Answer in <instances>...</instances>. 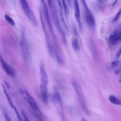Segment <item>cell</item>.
<instances>
[{
    "mask_svg": "<svg viewBox=\"0 0 121 121\" xmlns=\"http://www.w3.org/2000/svg\"><path fill=\"white\" fill-rule=\"evenodd\" d=\"M53 90L52 101L59 115L64 120L65 117L61 97L58 89L55 86H53Z\"/></svg>",
    "mask_w": 121,
    "mask_h": 121,
    "instance_id": "6da1fadb",
    "label": "cell"
},
{
    "mask_svg": "<svg viewBox=\"0 0 121 121\" xmlns=\"http://www.w3.org/2000/svg\"><path fill=\"white\" fill-rule=\"evenodd\" d=\"M23 9L32 25L37 27L39 25L37 19L26 0H20Z\"/></svg>",
    "mask_w": 121,
    "mask_h": 121,
    "instance_id": "7a4b0ae2",
    "label": "cell"
},
{
    "mask_svg": "<svg viewBox=\"0 0 121 121\" xmlns=\"http://www.w3.org/2000/svg\"><path fill=\"white\" fill-rule=\"evenodd\" d=\"M39 14L42 26L45 36L47 49L49 55L51 57H52L54 54L53 46L51 41L49 34L46 28L43 13L40 12L39 13Z\"/></svg>",
    "mask_w": 121,
    "mask_h": 121,
    "instance_id": "3957f363",
    "label": "cell"
},
{
    "mask_svg": "<svg viewBox=\"0 0 121 121\" xmlns=\"http://www.w3.org/2000/svg\"><path fill=\"white\" fill-rule=\"evenodd\" d=\"M20 93L25 96V98L33 110L35 116H39L42 114L35 101L25 90L22 89Z\"/></svg>",
    "mask_w": 121,
    "mask_h": 121,
    "instance_id": "277c9868",
    "label": "cell"
},
{
    "mask_svg": "<svg viewBox=\"0 0 121 121\" xmlns=\"http://www.w3.org/2000/svg\"><path fill=\"white\" fill-rule=\"evenodd\" d=\"M55 1L58 14L61 25L64 30H67L68 27L65 19L64 14L62 2L60 0H55Z\"/></svg>",
    "mask_w": 121,
    "mask_h": 121,
    "instance_id": "5b68a950",
    "label": "cell"
},
{
    "mask_svg": "<svg viewBox=\"0 0 121 121\" xmlns=\"http://www.w3.org/2000/svg\"><path fill=\"white\" fill-rule=\"evenodd\" d=\"M121 39V27L120 25L116 27L113 33L109 36V42L111 45H115L120 41Z\"/></svg>",
    "mask_w": 121,
    "mask_h": 121,
    "instance_id": "8992f818",
    "label": "cell"
},
{
    "mask_svg": "<svg viewBox=\"0 0 121 121\" xmlns=\"http://www.w3.org/2000/svg\"><path fill=\"white\" fill-rule=\"evenodd\" d=\"M73 83L83 109L86 114L88 115H89L90 113L86 105L80 87L78 84L75 82H73Z\"/></svg>",
    "mask_w": 121,
    "mask_h": 121,
    "instance_id": "52a82bcc",
    "label": "cell"
},
{
    "mask_svg": "<svg viewBox=\"0 0 121 121\" xmlns=\"http://www.w3.org/2000/svg\"><path fill=\"white\" fill-rule=\"evenodd\" d=\"M42 6V9L43 16L46 22L49 30H52L48 7L45 0H40Z\"/></svg>",
    "mask_w": 121,
    "mask_h": 121,
    "instance_id": "ba28073f",
    "label": "cell"
},
{
    "mask_svg": "<svg viewBox=\"0 0 121 121\" xmlns=\"http://www.w3.org/2000/svg\"><path fill=\"white\" fill-rule=\"evenodd\" d=\"M74 9V15L78 23L79 29L81 33H83L82 26L80 22V14L79 4L78 0H73Z\"/></svg>",
    "mask_w": 121,
    "mask_h": 121,
    "instance_id": "9c48e42d",
    "label": "cell"
},
{
    "mask_svg": "<svg viewBox=\"0 0 121 121\" xmlns=\"http://www.w3.org/2000/svg\"><path fill=\"white\" fill-rule=\"evenodd\" d=\"M40 76L41 83L48 85V78L44 67L43 61L41 60L40 64Z\"/></svg>",
    "mask_w": 121,
    "mask_h": 121,
    "instance_id": "30bf717a",
    "label": "cell"
},
{
    "mask_svg": "<svg viewBox=\"0 0 121 121\" xmlns=\"http://www.w3.org/2000/svg\"><path fill=\"white\" fill-rule=\"evenodd\" d=\"M0 60L2 68L7 74L13 77L15 76L16 73L13 68L5 62L1 57H0Z\"/></svg>",
    "mask_w": 121,
    "mask_h": 121,
    "instance_id": "8fae6325",
    "label": "cell"
},
{
    "mask_svg": "<svg viewBox=\"0 0 121 121\" xmlns=\"http://www.w3.org/2000/svg\"><path fill=\"white\" fill-rule=\"evenodd\" d=\"M41 95L42 100L45 104H48V85L41 83L40 86Z\"/></svg>",
    "mask_w": 121,
    "mask_h": 121,
    "instance_id": "7c38bea8",
    "label": "cell"
},
{
    "mask_svg": "<svg viewBox=\"0 0 121 121\" xmlns=\"http://www.w3.org/2000/svg\"><path fill=\"white\" fill-rule=\"evenodd\" d=\"M85 14L87 23L91 28L94 30L96 26V22L95 17L92 13L88 12Z\"/></svg>",
    "mask_w": 121,
    "mask_h": 121,
    "instance_id": "4fadbf2b",
    "label": "cell"
},
{
    "mask_svg": "<svg viewBox=\"0 0 121 121\" xmlns=\"http://www.w3.org/2000/svg\"><path fill=\"white\" fill-rule=\"evenodd\" d=\"M90 46L93 58L95 61L97 59V55L96 47L93 40L91 38L89 40Z\"/></svg>",
    "mask_w": 121,
    "mask_h": 121,
    "instance_id": "5bb4252c",
    "label": "cell"
},
{
    "mask_svg": "<svg viewBox=\"0 0 121 121\" xmlns=\"http://www.w3.org/2000/svg\"><path fill=\"white\" fill-rule=\"evenodd\" d=\"M1 84L9 104L12 108L13 109L15 107L14 105L12 100L7 91L5 86L3 84L1 83Z\"/></svg>",
    "mask_w": 121,
    "mask_h": 121,
    "instance_id": "9a60e30c",
    "label": "cell"
},
{
    "mask_svg": "<svg viewBox=\"0 0 121 121\" xmlns=\"http://www.w3.org/2000/svg\"><path fill=\"white\" fill-rule=\"evenodd\" d=\"M72 45L74 50L76 52L78 51L79 49L78 40L76 38H73L72 41Z\"/></svg>",
    "mask_w": 121,
    "mask_h": 121,
    "instance_id": "2e32d148",
    "label": "cell"
},
{
    "mask_svg": "<svg viewBox=\"0 0 121 121\" xmlns=\"http://www.w3.org/2000/svg\"><path fill=\"white\" fill-rule=\"evenodd\" d=\"M109 100L110 102L112 104L117 105H121V100L113 95H112L110 96Z\"/></svg>",
    "mask_w": 121,
    "mask_h": 121,
    "instance_id": "e0dca14e",
    "label": "cell"
},
{
    "mask_svg": "<svg viewBox=\"0 0 121 121\" xmlns=\"http://www.w3.org/2000/svg\"><path fill=\"white\" fill-rule=\"evenodd\" d=\"M0 107L6 120V121H11V120L7 111L4 106L2 105H1Z\"/></svg>",
    "mask_w": 121,
    "mask_h": 121,
    "instance_id": "ac0fdd59",
    "label": "cell"
},
{
    "mask_svg": "<svg viewBox=\"0 0 121 121\" xmlns=\"http://www.w3.org/2000/svg\"><path fill=\"white\" fill-rule=\"evenodd\" d=\"M5 17L6 20L9 24L12 26L15 25V23L14 21L10 17L7 15H5Z\"/></svg>",
    "mask_w": 121,
    "mask_h": 121,
    "instance_id": "d6986e66",
    "label": "cell"
},
{
    "mask_svg": "<svg viewBox=\"0 0 121 121\" xmlns=\"http://www.w3.org/2000/svg\"><path fill=\"white\" fill-rule=\"evenodd\" d=\"M121 14V9H120L113 17V21L115 22L120 17Z\"/></svg>",
    "mask_w": 121,
    "mask_h": 121,
    "instance_id": "ffe728a7",
    "label": "cell"
},
{
    "mask_svg": "<svg viewBox=\"0 0 121 121\" xmlns=\"http://www.w3.org/2000/svg\"><path fill=\"white\" fill-rule=\"evenodd\" d=\"M120 61L119 60H116L113 61L111 64V67L112 68H114L117 66L119 64Z\"/></svg>",
    "mask_w": 121,
    "mask_h": 121,
    "instance_id": "44dd1931",
    "label": "cell"
},
{
    "mask_svg": "<svg viewBox=\"0 0 121 121\" xmlns=\"http://www.w3.org/2000/svg\"><path fill=\"white\" fill-rule=\"evenodd\" d=\"M72 28L73 33L74 35L76 36H78V32L76 26L74 24H72Z\"/></svg>",
    "mask_w": 121,
    "mask_h": 121,
    "instance_id": "7402d4cb",
    "label": "cell"
},
{
    "mask_svg": "<svg viewBox=\"0 0 121 121\" xmlns=\"http://www.w3.org/2000/svg\"><path fill=\"white\" fill-rule=\"evenodd\" d=\"M13 109L15 112L17 117L18 120L20 121H22V118L20 115L17 109L15 107Z\"/></svg>",
    "mask_w": 121,
    "mask_h": 121,
    "instance_id": "603a6c76",
    "label": "cell"
},
{
    "mask_svg": "<svg viewBox=\"0 0 121 121\" xmlns=\"http://www.w3.org/2000/svg\"><path fill=\"white\" fill-rule=\"evenodd\" d=\"M121 48L120 47L118 49L116 54V57L117 59L119 58L121 55Z\"/></svg>",
    "mask_w": 121,
    "mask_h": 121,
    "instance_id": "cb8c5ba5",
    "label": "cell"
},
{
    "mask_svg": "<svg viewBox=\"0 0 121 121\" xmlns=\"http://www.w3.org/2000/svg\"><path fill=\"white\" fill-rule=\"evenodd\" d=\"M49 8H50L55 3L54 0H47Z\"/></svg>",
    "mask_w": 121,
    "mask_h": 121,
    "instance_id": "d4e9b609",
    "label": "cell"
},
{
    "mask_svg": "<svg viewBox=\"0 0 121 121\" xmlns=\"http://www.w3.org/2000/svg\"><path fill=\"white\" fill-rule=\"evenodd\" d=\"M121 72V67H118L114 71V73L116 75L119 74Z\"/></svg>",
    "mask_w": 121,
    "mask_h": 121,
    "instance_id": "484cf974",
    "label": "cell"
},
{
    "mask_svg": "<svg viewBox=\"0 0 121 121\" xmlns=\"http://www.w3.org/2000/svg\"><path fill=\"white\" fill-rule=\"evenodd\" d=\"M4 82L6 87L8 89H9L11 87V86L9 83L7 81L4 80Z\"/></svg>",
    "mask_w": 121,
    "mask_h": 121,
    "instance_id": "4316f807",
    "label": "cell"
},
{
    "mask_svg": "<svg viewBox=\"0 0 121 121\" xmlns=\"http://www.w3.org/2000/svg\"><path fill=\"white\" fill-rule=\"evenodd\" d=\"M62 2H67L68 4L70 6H71V0H62Z\"/></svg>",
    "mask_w": 121,
    "mask_h": 121,
    "instance_id": "83f0119b",
    "label": "cell"
},
{
    "mask_svg": "<svg viewBox=\"0 0 121 121\" xmlns=\"http://www.w3.org/2000/svg\"><path fill=\"white\" fill-rule=\"evenodd\" d=\"M22 115L26 121H28V119L26 116L24 111L22 110Z\"/></svg>",
    "mask_w": 121,
    "mask_h": 121,
    "instance_id": "f1b7e54d",
    "label": "cell"
},
{
    "mask_svg": "<svg viewBox=\"0 0 121 121\" xmlns=\"http://www.w3.org/2000/svg\"><path fill=\"white\" fill-rule=\"evenodd\" d=\"M118 0H115V1H114V2L112 3V6H113L115 5L117 2Z\"/></svg>",
    "mask_w": 121,
    "mask_h": 121,
    "instance_id": "f546056e",
    "label": "cell"
}]
</instances>
